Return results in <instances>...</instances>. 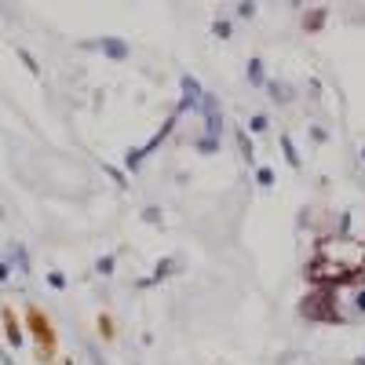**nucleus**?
<instances>
[{
  "instance_id": "1",
  "label": "nucleus",
  "mask_w": 365,
  "mask_h": 365,
  "mask_svg": "<svg viewBox=\"0 0 365 365\" xmlns=\"http://www.w3.org/2000/svg\"><path fill=\"white\" fill-rule=\"evenodd\" d=\"M365 274V241L336 234L322 237L314 256L303 263V282L311 289H340V285H358Z\"/></svg>"
},
{
  "instance_id": "2",
  "label": "nucleus",
  "mask_w": 365,
  "mask_h": 365,
  "mask_svg": "<svg viewBox=\"0 0 365 365\" xmlns=\"http://www.w3.org/2000/svg\"><path fill=\"white\" fill-rule=\"evenodd\" d=\"M296 311H299L303 322H314V325H344L340 292L336 289H311V292H303V299L296 303Z\"/></svg>"
},
{
  "instance_id": "3",
  "label": "nucleus",
  "mask_w": 365,
  "mask_h": 365,
  "mask_svg": "<svg viewBox=\"0 0 365 365\" xmlns=\"http://www.w3.org/2000/svg\"><path fill=\"white\" fill-rule=\"evenodd\" d=\"M29 329H34V336L41 340L44 354H51V347H55V332H51V325H48V318H44L41 311H29Z\"/></svg>"
},
{
  "instance_id": "4",
  "label": "nucleus",
  "mask_w": 365,
  "mask_h": 365,
  "mask_svg": "<svg viewBox=\"0 0 365 365\" xmlns=\"http://www.w3.org/2000/svg\"><path fill=\"white\" fill-rule=\"evenodd\" d=\"M197 99H205L201 88H197V81H194V77H182V103H179V110H190Z\"/></svg>"
},
{
  "instance_id": "5",
  "label": "nucleus",
  "mask_w": 365,
  "mask_h": 365,
  "mask_svg": "<svg viewBox=\"0 0 365 365\" xmlns=\"http://www.w3.org/2000/svg\"><path fill=\"white\" fill-rule=\"evenodd\" d=\"M325 19H329L325 8H311L307 15H303V29H307V34H318V29L325 26Z\"/></svg>"
},
{
  "instance_id": "6",
  "label": "nucleus",
  "mask_w": 365,
  "mask_h": 365,
  "mask_svg": "<svg viewBox=\"0 0 365 365\" xmlns=\"http://www.w3.org/2000/svg\"><path fill=\"white\" fill-rule=\"evenodd\" d=\"M282 146H285V158H289V165H292V168H299V158H296V150H292V139H289V135L282 139Z\"/></svg>"
},
{
  "instance_id": "7",
  "label": "nucleus",
  "mask_w": 365,
  "mask_h": 365,
  "mask_svg": "<svg viewBox=\"0 0 365 365\" xmlns=\"http://www.w3.org/2000/svg\"><path fill=\"white\" fill-rule=\"evenodd\" d=\"M106 51H110V55H117V58H125V51H128V48H125V44H117V41H106Z\"/></svg>"
},
{
  "instance_id": "8",
  "label": "nucleus",
  "mask_w": 365,
  "mask_h": 365,
  "mask_svg": "<svg viewBox=\"0 0 365 365\" xmlns=\"http://www.w3.org/2000/svg\"><path fill=\"white\" fill-rule=\"evenodd\" d=\"M259 73H263V66H259V58H252V66H249V77H252V81H259Z\"/></svg>"
},
{
  "instance_id": "9",
  "label": "nucleus",
  "mask_w": 365,
  "mask_h": 365,
  "mask_svg": "<svg viewBox=\"0 0 365 365\" xmlns=\"http://www.w3.org/2000/svg\"><path fill=\"white\" fill-rule=\"evenodd\" d=\"M256 175H259V182H263V187H267V182H274V172H270V168H259Z\"/></svg>"
},
{
  "instance_id": "10",
  "label": "nucleus",
  "mask_w": 365,
  "mask_h": 365,
  "mask_svg": "<svg viewBox=\"0 0 365 365\" xmlns=\"http://www.w3.org/2000/svg\"><path fill=\"white\" fill-rule=\"evenodd\" d=\"M99 322H103V336L110 340V336H113V322H110V318H99Z\"/></svg>"
}]
</instances>
